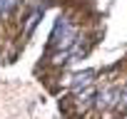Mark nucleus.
<instances>
[{"label":"nucleus","mask_w":127,"mask_h":119,"mask_svg":"<svg viewBox=\"0 0 127 119\" xmlns=\"http://www.w3.org/2000/svg\"><path fill=\"white\" fill-rule=\"evenodd\" d=\"M120 87H107V89H102L97 97H95V104L100 107V109H112V107H117V102H120Z\"/></svg>","instance_id":"obj_2"},{"label":"nucleus","mask_w":127,"mask_h":119,"mask_svg":"<svg viewBox=\"0 0 127 119\" xmlns=\"http://www.w3.org/2000/svg\"><path fill=\"white\" fill-rule=\"evenodd\" d=\"M20 0H0V18H8L15 8H18Z\"/></svg>","instance_id":"obj_6"},{"label":"nucleus","mask_w":127,"mask_h":119,"mask_svg":"<svg viewBox=\"0 0 127 119\" xmlns=\"http://www.w3.org/2000/svg\"><path fill=\"white\" fill-rule=\"evenodd\" d=\"M125 119H127V117H125Z\"/></svg>","instance_id":"obj_7"},{"label":"nucleus","mask_w":127,"mask_h":119,"mask_svg":"<svg viewBox=\"0 0 127 119\" xmlns=\"http://www.w3.org/2000/svg\"><path fill=\"white\" fill-rule=\"evenodd\" d=\"M92 77H95V72H90V70H87V72H82V75H75V77L70 79V84H72V89H75V92H82L85 87H90V84H92Z\"/></svg>","instance_id":"obj_3"},{"label":"nucleus","mask_w":127,"mask_h":119,"mask_svg":"<svg viewBox=\"0 0 127 119\" xmlns=\"http://www.w3.org/2000/svg\"><path fill=\"white\" fill-rule=\"evenodd\" d=\"M40 18H42V8H37V10H35V13H32L30 18H28V22H25L23 32H25V35H30V32L35 30V25H37V20H40Z\"/></svg>","instance_id":"obj_4"},{"label":"nucleus","mask_w":127,"mask_h":119,"mask_svg":"<svg viewBox=\"0 0 127 119\" xmlns=\"http://www.w3.org/2000/svg\"><path fill=\"white\" fill-rule=\"evenodd\" d=\"M92 97H97V92H95L92 87H85V92H77V104H80V107H87V104L92 102Z\"/></svg>","instance_id":"obj_5"},{"label":"nucleus","mask_w":127,"mask_h":119,"mask_svg":"<svg viewBox=\"0 0 127 119\" xmlns=\"http://www.w3.org/2000/svg\"><path fill=\"white\" fill-rule=\"evenodd\" d=\"M77 42V27L70 22V18H57L55 30L50 35V50L57 52H70Z\"/></svg>","instance_id":"obj_1"}]
</instances>
